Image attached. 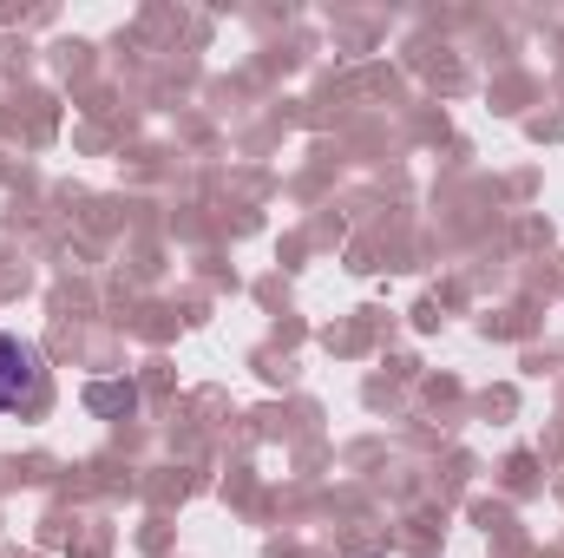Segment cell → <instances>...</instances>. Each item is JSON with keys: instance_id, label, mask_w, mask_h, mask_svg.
<instances>
[{"instance_id": "obj_1", "label": "cell", "mask_w": 564, "mask_h": 558, "mask_svg": "<svg viewBox=\"0 0 564 558\" xmlns=\"http://www.w3.org/2000/svg\"><path fill=\"white\" fill-rule=\"evenodd\" d=\"M40 388H46V362H40V348L0 329V415L33 408V401H40Z\"/></svg>"}]
</instances>
